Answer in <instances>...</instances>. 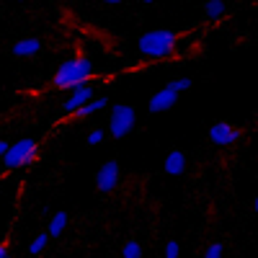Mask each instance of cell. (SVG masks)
Returning <instances> with one entry per match:
<instances>
[{
    "label": "cell",
    "mask_w": 258,
    "mask_h": 258,
    "mask_svg": "<svg viewBox=\"0 0 258 258\" xmlns=\"http://www.w3.org/2000/svg\"><path fill=\"white\" fill-rule=\"evenodd\" d=\"M96 68H93V59L91 57H83V54H73L64 62H59V68L52 75V88L54 91H73L78 85L93 80Z\"/></svg>",
    "instance_id": "6da1fadb"
},
{
    "label": "cell",
    "mask_w": 258,
    "mask_h": 258,
    "mask_svg": "<svg viewBox=\"0 0 258 258\" xmlns=\"http://www.w3.org/2000/svg\"><path fill=\"white\" fill-rule=\"evenodd\" d=\"M176 41L178 34L176 31H168V29H153L140 36L137 41V52L145 59H165L176 52Z\"/></svg>",
    "instance_id": "7a4b0ae2"
},
{
    "label": "cell",
    "mask_w": 258,
    "mask_h": 258,
    "mask_svg": "<svg viewBox=\"0 0 258 258\" xmlns=\"http://www.w3.org/2000/svg\"><path fill=\"white\" fill-rule=\"evenodd\" d=\"M39 155V145L29 137L24 140H16L11 147H8V153L3 155V163H6V170H16V168H31L34 160Z\"/></svg>",
    "instance_id": "3957f363"
},
{
    "label": "cell",
    "mask_w": 258,
    "mask_h": 258,
    "mask_svg": "<svg viewBox=\"0 0 258 258\" xmlns=\"http://www.w3.org/2000/svg\"><path fill=\"white\" fill-rule=\"evenodd\" d=\"M135 121H137V111L126 103H116L111 106V114H109V135L114 140H121L126 137L129 132L135 129Z\"/></svg>",
    "instance_id": "277c9868"
},
{
    "label": "cell",
    "mask_w": 258,
    "mask_h": 258,
    "mask_svg": "<svg viewBox=\"0 0 258 258\" xmlns=\"http://www.w3.org/2000/svg\"><path fill=\"white\" fill-rule=\"evenodd\" d=\"M207 137H209L212 145H217V147H232V145L240 142L243 129L235 126V124H230V121H214V124L209 126Z\"/></svg>",
    "instance_id": "5b68a950"
},
{
    "label": "cell",
    "mask_w": 258,
    "mask_h": 258,
    "mask_svg": "<svg viewBox=\"0 0 258 258\" xmlns=\"http://www.w3.org/2000/svg\"><path fill=\"white\" fill-rule=\"evenodd\" d=\"M93 96H96V83H93V80H88V83L78 85V88H73V91H70V96L62 101L59 109H62V114H64V116H73V114H75L78 109H83V106L88 103Z\"/></svg>",
    "instance_id": "8992f818"
},
{
    "label": "cell",
    "mask_w": 258,
    "mask_h": 258,
    "mask_svg": "<svg viewBox=\"0 0 258 258\" xmlns=\"http://www.w3.org/2000/svg\"><path fill=\"white\" fill-rule=\"evenodd\" d=\"M119 178H121V168H119V163L116 160H106V163H101V168L96 170V188L101 191V194H109V191H114L116 186H119Z\"/></svg>",
    "instance_id": "52a82bcc"
},
{
    "label": "cell",
    "mask_w": 258,
    "mask_h": 258,
    "mask_svg": "<svg viewBox=\"0 0 258 258\" xmlns=\"http://www.w3.org/2000/svg\"><path fill=\"white\" fill-rule=\"evenodd\" d=\"M176 101H178V93L170 91L168 85H165V88H160L158 93L150 96L147 111H150V114H165V111H170V109L176 106Z\"/></svg>",
    "instance_id": "ba28073f"
},
{
    "label": "cell",
    "mask_w": 258,
    "mask_h": 258,
    "mask_svg": "<svg viewBox=\"0 0 258 258\" xmlns=\"http://www.w3.org/2000/svg\"><path fill=\"white\" fill-rule=\"evenodd\" d=\"M163 170H165V176H181L186 170V155L181 150H170L163 160Z\"/></svg>",
    "instance_id": "9c48e42d"
},
{
    "label": "cell",
    "mask_w": 258,
    "mask_h": 258,
    "mask_svg": "<svg viewBox=\"0 0 258 258\" xmlns=\"http://www.w3.org/2000/svg\"><path fill=\"white\" fill-rule=\"evenodd\" d=\"M11 52H13L16 57H34V54H39V52H41V41H39L36 36L18 39L16 44L11 47Z\"/></svg>",
    "instance_id": "30bf717a"
},
{
    "label": "cell",
    "mask_w": 258,
    "mask_h": 258,
    "mask_svg": "<svg viewBox=\"0 0 258 258\" xmlns=\"http://www.w3.org/2000/svg\"><path fill=\"white\" fill-rule=\"evenodd\" d=\"M106 106H109V96H93V98L85 103L83 109H78L73 116H75V119H88V116H96L101 109H106Z\"/></svg>",
    "instance_id": "8fae6325"
},
{
    "label": "cell",
    "mask_w": 258,
    "mask_h": 258,
    "mask_svg": "<svg viewBox=\"0 0 258 258\" xmlns=\"http://www.w3.org/2000/svg\"><path fill=\"white\" fill-rule=\"evenodd\" d=\"M68 225H70V217H68V212H57L54 217L49 220V227H47L49 238H52V240H54V238H62V235L68 232Z\"/></svg>",
    "instance_id": "7c38bea8"
},
{
    "label": "cell",
    "mask_w": 258,
    "mask_h": 258,
    "mask_svg": "<svg viewBox=\"0 0 258 258\" xmlns=\"http://www.w3.org/2000/svg\"><path fill=\"white\" fill-rule=\"evenodd\" d=\"M225 13H227L225 0H207V3H204V16H207V21H222Z\"/></svg>",
    "instance_id": "4fadbf2b"
},
{
    "label": "cell",
    "mask_w": 258,
    "mask_h": 258,
    "mask_svg": "<svg viewBox=\"0 0 258 258\" xmlns=\"http://www.w3.org/2000/svg\"><path fill=\"white\" fill-rule=\"evenodd\" d=\"M49 240H52V238H49V232H39V235H36V238H34L31 243H29V248H26V253H29V255H41V253H44V250H47V245H49Z\"/></svg>",
    "instance_id": "5bb4252c"
},
{
    "label": "cell",
    "mask_w": 258,
    "mask_h": 258,
    "mask_svg": "<svg viewBox=\"0 0 258 258\" xmlns=\"http://www.w3.org/2000/svg\"><path fill=\"white\" fill-rule=\"evenodd\" d=\"M121 258H142V245L137 240H126L121 245Z\"/></svg>",
    "instance_id": "9a60e30c"
},
{
    "label": "cell",
    "mask_w": 258,
    "mask_h": 258,
    "mask_svg": "<svg viewBox=\"0 0 258 258\" xmlns=\"http://www.w3.org/2000/svg\"><path fill=\"white\" fill-rule=\"evenodd\" d=\"M191 85H194L191 78H176V80H170V83H168V88H170V91H176V93L181 96V93H186V91L191 88Z\"/></svg>",
    "instance_id": "2e32d148"
},
{
    "label": "cell",
    "mask_w": 258,
    "mask_h": 258,
    "mask_svg": "<svg viewBox=\"0 0 258 258\" xmlns=\"http://www.w3.org/2000/svg\"><path fill=\"white\" fill-rule=\"evenodd\" d=\"M222 253H225V248H222V243H209L207 248H204V255L202 258H222Z\"/></svg>",
    "instance_id": "e0dca14e"
},
{
    "label": "cell",
    "mask_w": 258,
    "mask_h": 258,
    "mask_svg": "<svg viewBox=\"0 0 258 258\" xmlns=\"http://www.w3.org/2000/svg\"><path fill=\"white\" fill-rule=\"evenodd\" d=\"M163 258H181V245L176 240H168L163 248Z\"/></svg>",
    "instance_id": "ac0fdd59"
},
{
    "label": "cell",
    "mask_w": 258,
    "mask_h": 258,
    "mask_svg": "<svg viewBox=\"0 0 258 258\" xmlns=\"http://www.w3.org/2000/svg\"><path fill=\"white\" fill-rule=\"evenodd\" d=\"M106 140V132H103V129H93V132H88V137H85V142H88L91 147L93 145H101Z\"/></svg>",
    "instance_id": "d6986e66"
},
{
    "label": "cell",
    "mask_w": 258,
    "mask_h": 258,
    "mask_svg": "<svg viewBox=\"0 0 258 258\" xmlns=\"http://www.w3.org/2000/svg\"><path fill=\"white\" fill-rule=\"evenodd\" d=\"M8 147H11V145H8L6 140H0V158H3V155L8 153Z\"/></svg>",
    "instance_id": "ffe728a7"
},
{
    "label": "cell",
    "mask_w": 258,
    "mask_h": 258,
    "mask_svg": "<svg viewBox=\"0 0 258 258\" xmlns=\"http://www.w3.org/2000/svg\"><path fill=\"white\" fill-rule=\"evenodd\" d=\"M0 258H8V243H0Z\"/></svg>",
    "instance_id": "44dd1931"
},
{
    "label": "cell",
    "mask_w": 258,
    "mask_h": 258,
    "mask_svg": "<svg viewBox=\"0 0 258 258\" xmlns=\"http://www.w3.org/2000/svg\"><path fill=\"white\" fill-rule=\"evenodd\" d=\"M253 212H255V214H258V197H255V199H253Z\"/></svg>",
    "instance_id": "7402d4cb"
},
{
    "label": "cell",
    "mask_w": 258,
    "mask_h": 258,
    "mask_svg": "<svg viewBox=\"0 0 258 258\" xmlns=\"http://www.w3.org/2000/svg\"><path fill=\"white\" fill-rule=\"evenodd\" d=\"M103 3H109V6H116V3H121V0H103Z\"/></svg>",
    "instance_id": "603a6c76"
},
{
    "label": "cell",
    "mask_w": 258,
    "mask_h": 258,
    "mask_svg": "<svg viewBox=\"0 0 258 258\" xmlns=\"http://www.w3.org/2000/svg\"><path fill=\"white\" fill-rule=\"evenodd\" d=\"M140 3H145V6H150V3H155V0H140Z\"/></svg>",
    "instance_id": "cb8c5ba5"
},
{
    "label": "cell",
    "mask_w": 258,
    "mask_h": 258,
    "mask_svg": "<svg viewBox=\"0 0 258 258\" xmlns=\"http://www.w3.org/2000/svg\"><path fill=\"white\" fill-rule=\"evenodd\" d=\"M3 3H13V0H3Z\"/></svg>",
    "instance_id": "d4e9b609"
},
{
    "label": "cell",
    "mask_w": 258,
    "mask_h": 258,
    "mask_svg": "<svg viewBox=\"0 0 258 258\" xmlns=\"http://www.w3.org/2000/svg\"><path fill=\"white\" fill-rule=\"evenodd\" d=\"M8 258H11V255H8Z\"/></svg>",
    "instance_id": "484cf974"
}]
</instances>
